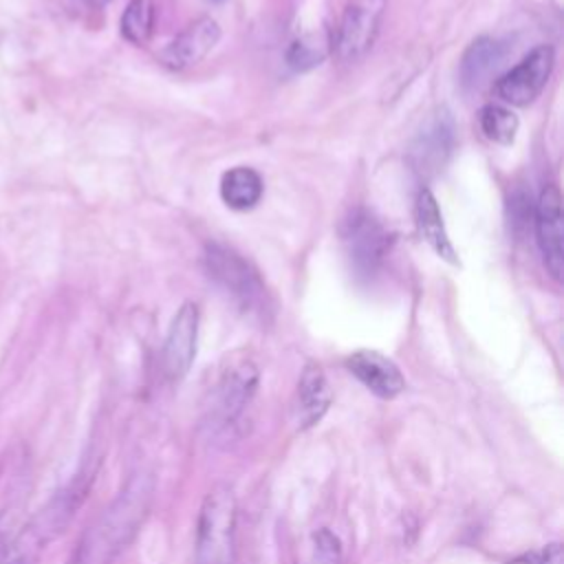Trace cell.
<instances>
[{
    "label": "cell",
    "mask_w": 564,
    "mask_h": 564,
    "mask_svg": "<svg viewBox=\"0 0 564 564\" xmlns=\"http://www.w3.org/2000/svg\"><path fill=\"white\" fill-rule=\"evenodd\" d=\"M152 494L154 478L150 474H134L128 480L126 489L90 533V542L84 546L86 564H106L130 542L148 516Z\"/></svg>",
    "instance_id": "6da1fadb"
},
{
    "label": "cell",
    "mask_w": 564,
    "mask_h": 564,
    "mask_svg": "<svg viewBox=\"0 0 564 564\" xmlns=\"http://www.w3.org/2000/svg\"><path fill=\"white\" fill-rule=\"evenodd\" d=\"M238 502L229 485H214L196 518V564H231L236 549Z\"/></svg>",
    "instance_id": "7a4b0ae2"
},
{
    "label": "cell",
    "mask_w": 564,
    "mask_h": 564,
    "mask_svg": "<svg viewBox=\"0 0 564 564\" xmlns=\"http://www.w3.org/2000/svg\"><path fill=\"white\" fill-rule=\"evenodd\" d=\"M86 496V485L75 480L70 487L59 491L31 522L24 527L0 555V564H37L40 555L75 516V509Z\"/></svg>",
    "instance_id": "3957f363"
},
{
    "label": "cell",
    "mask_w": 564,
    "mask_h": 564,
    "mask_svg": "<svg viewBox=\"0 0 564 564\" xmlns=\"http://www.w3.org/2000/svg\"><path fill=\"white\" fill-rule=\"evenodd\" d=\"M203 262L207 275L223 286L242 311L264 313L269 308V293L258 269L236 249L223 242H207Z\"/></svg>",
    "instance_id": "277c9868"
},
{
    "label": "cell",
    "mask_w": 564,
    "mask_h": 564,
    "mask_svg": "<svg viewBox=\"0 0 564 564\" xmlns=\"http://www.w3.org/2000/svg\"><path fill=\"white\" fill-rule=\"evenodd\" d=\"M341 242L355 275L370 280L383 267L392 238L368 209H352L341 223Z\"/></svg>",
    "instance_id": "5b68a950"
},
{
    "label": "cell",
    "mask_w": 564,
    "mask_h": 564,
    "mask_svg": "<svg viewBox=\"0 0 564 564\" xmlns=\"http://www.w3.org/2000/svg\"><path fill=\"white\" fill-rule=\"evenodd\" d=\"M258 381L260 372L251 357L236 352L225 359L216 381L212 408L214 421L220 427H231L242 416L258 390Z\"/></svg>",
    "instance_id": "8992f818"
},
{
    "label": "cell",
    "mask_w": 564,
    "mask_h": 564,
    "mask_svg": "<svg viewBox=\"0 0 564 564\" xmlns=\"http://www.w3.org/2000/svg\"><path fill=\"white\" fill-rule=\"evenodd\" d=\"M535 240L542 253V262L549 275L560 282L564 273V216H562V194L555 183L542 187L533 205Z\"/></svg>",
    "instance_id": "52a82bcc"
},
{
    "label": "cell",
    "mask_w": 564,
    "mask_h": 564,
    "mask_svg": "<svg viewBox=\"0 0 564 564\" xmlns=\"http://www.w3.org/2000/svg\"><path fill=\"white\" fill-rule=\"evenodd\" d=\"M555 64V51L549 44L535 46L511 70L496 79V95L511 106L531 104L546 86Z\"/></svg>",
    "instance_id": "ba28073f"
},
{
    "label": "cell",
    "mask_w": 564,
    "mask_h": 564,
    "mask_svg": "<svg viewBox=\"0 0 564 564\" xmlns=\"http://www.w3.org/2000/svg\"><path fill=\"white\" fill-rule=\"evenodd\" d=\"M386 0H348L333 48L344 62L361 57L375 42Z\"/></svg>",
    "instance_id": "9c48e42d"
},
{
    "label": "cell",
    "mask_w": 564,
    "mask_h": 564,
    "mask_svg": "<svg viewBox=\"0 0 564 564\" xmlns=\"http://www.w3.org/2000/svg\"><path fill=\"white\" fill-rule=\"evenodd\" d=\"M198 339V306L194 302H183L174 313L165 344H163V370L172 381L183 379L196 357Z\"/></svg>",
    "instance_id": "30bf717a"
},
{
    "label": "cell",
    "mask_w": 564,
    "mask_h": 564,
    "mask_svg": "<svg viewBox=\"0 0 564 564\" xmlns=\"http://www.w3.org/2000/svg\"><path fill=\"white\" fill-rule=\"evenodd\" d=\"M220 40V26L214 18L203 15L189 22L172 42L165 44L159 59L172 70H183L198 64Z\"/></svg>",
    "instance_id": "8fae6325"
},
{
    "label": "cell",
    "mask_w": 564,
    "mask_h": 564,
    "mask_svg": "<svg viewBox=\"0 0 564 564\" xmlns=\"http://www.w3.org/2000/svg\"><path fill=\"white\" fill-rule=\"evenodd\" d=\"M454 148V123L445 110H438L427 119L410 148V161L419 174H432L441 170Z\"/></svg>",
    "instance_id": "7c38bea8"
},
{
    "label": "cell",
    "mask_w": 564,
    "mask_h": 564,
    "mask_svg": "<svg viewBox=\"0 0 564 564\" xmlns=\"http://www.w3.org/2000/svg\"><path fill=\"white\" fill-rule=\"evenodd\" d=\"M346 368L381 399H394L405 390V377L399 366L377 350H355L346 357Z\"/></svg>",
    "instance_id": "4fadbf2b"
},
{
    "label": "cell",
    "mask_w": 564,
    "mask_h": 564,
    "mask_svg": "<svg viewBox=\"0 0 564 564\" xmlns=\"http://www.w3.org/2000/svg\"><path fill=\"white\" fill-rule=\"evenodd\" d=\"M330 401L333 392L322 366L308 361L297 381V416L302 427L315 425L326 414Z\"/></svg>",
    "instance_id": "5bb4252c"
},
{
    "label": "cell",
    "mask_w": 564,
    "mask_h": 564,
    "mask_svg": "<svg viewBox=\"0 0 564 564\" xmlns=\"http://www.w3.org/2000/svg\"><path fill=\"white\" fill-rule=\"evenodd\" d=\"M507 46L489 35L476 37L460 59V79L465 86H480L505 59Z\"/></svg>",
    "instance_id": "9a60e30c"
},
{
    "label": "cell",
    "mask_w": 564,
    "mask_h": 564,
    "mask_svg": "<svg viewBox=\"0 0 564 564\" xmlns=\"http://www.w3.org/2000/svg\"><path fill=\"white\" fill-rule=\"evenodd\" d=\"M416 227L423 240L436 251V256H441L449 264H458L456 249L445 231L441 207L430 189H421L416 196Z\"/></svg>",
    "instance_id": "2e32d148"
},
{
    "label": "cell",
    "mask_w": 564,
    "mask_h": 564,
    "mask_svg": "<svg viewBox=\"0 0 564 564\" xmlns=\"http://www.w3.org/2000/svg\"><path fill=\"white\" fill-rule=\"evenodd\" d=\"M262 192H264L262 176L247 165L231 167L220 178V198L225 200L227 207L236 212H247L256 207L262 198Z\"/></svg>",
    "instance_id": "e0dca14e"
},
{
    "label": "cell",
    "mask_w": 564,
    "mask_h": 564,
    "mask_svg": "<svg viewBox=\"0 0 564 564\" xmlns=\"http://www.w3.org/2000/svg\"><path fill=\"white\" fill-rule=\"evenodd\" d=\"M478 123H480L482 134L489 141L500 143V145L513 143L516 132H518V117L498 104L482 106L478 112Z\"/></svg>",
    "instance_id": "ac0fdd59"
},
{
    "label": "cell",
    "mask_w": 564,
    "mask_h": 564,
    "mask_svg": "<svg viewBox=\"0 0 564 564\" xmlns=\"http://www.w3.org/2000/svg\"><path fill=\"white\" fill-rule=\"evenodd\" d=\"M121 35L130 44H143L154 26V4L152 0H130L121 15Z\"/></svg>",
    "instance_id": "d6986e66"
},
{
    "label": "cell",
    "mask_w": 564,
    "mask_h": 564,
    "mask_svg": "<svg viewBox=\"0 0 564 564\" xmlns=\"http://www.w3.org/2000/svg\"><path fill=\"white\" fill-rule=\"evenodd\" d=\"M328 40H324V35L317 33H308L300 40H295L289 51H286V64L293 70H311L315 66H319L328 53Z\"/></svg>",
    "instance_id": "ffe728a7"
},
{
    "label": "cell",
    "mask_w": 564,
    "mask_h": 564,
    "mask_svg": "<svg viewBox=\"0 0 564 564\" xmlns=\"http://www.w3.org/2000/svg\"><path fill=\"white\" fill-rule=\"evenodd\" d=\"M341 542L330 529H319L313 533V564H339Z\"/></svg>",
    "instance_id": "44dd1931"
},
{
    "label": "cell",
    "mask_w": 564,
    "mask_h": 564,
    "mask_svg": "<svg viewBox=\"0 0 564 564\" xmlns=\"http://www.w3.org/2000/svg\"><path fill=\"white\" fill-rule=\"evenodd\" d=\"M507 564H564V553L560 542H551L546 546H540L535 551H527Z\"/></svg>",
    "instance_id": "7402d4cb"
},
{
    "label": "cell",
    "mask_w": 564,
    "mask_h": 564,
    "mask_svg": "<svg viewBox=\"0 0 564 564\" xmlns=\"http://www.w3.org/2000/svg\"><path fill=\"white\" fill-rule=\"evenodd\" d=\"M11 527H13V520L9 513H2L0 516V555L4 553V549L9 546L11 542Z\"/></svg>",
    "instance_id": "603a6c76"
},
{
    "label": "cell",
    "mask_w": 564,
    "mask_h": 564,
    "mask_svg": "<svg viewBox=\"0 0 564 564\" xmlns=\"http://www.w3.org/2000/svg\"><path fill=\"white\" fill-rule=\"evenodd\" d=\"M93 4H106V2H110V0H90Z\"/></svg>",
    "instance_id": "cb8c5ba5"
},
{
    "label": "cell",
    "mask_w": 564,
    "mask_h": 564,
    "mask_svg": "<svg viewBox=\"0 0 564 564\" xmlns=\"http://www.w3.org/2000/svg\"><path fill=\"white\" fill-rule=\"evenodd\" d=\"M212 2H223V0H212Z\"/></svg>",
    "instance_id": "d4e9b609"
}]
</instances>
